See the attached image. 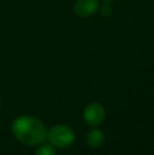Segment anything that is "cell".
Here are the masks:
<instances>
[{"mask_svg":"<svg viewBox=\"0 0 154 155\" xmlns=\"http://www.w3.org/2000/svg\"><path fill=\"white\" fill-rule=\"evenodd\" d=\"M12 132L14 137L27 146H37L47 138L48 131L39 119L29 115L17 117L12 123Z\"/></svg>","mask_w":154,"mask_h":155,"instance_id":"6da1fadb","label":"cell"},{"mask_svg":"<svg viewBox=\"0 0 154 155\" xmlns=\"http://www.w3.org/2000/svg\"><path fill=\"white\" fill-rule=\"evenodd\" d=\"M47 138L53 147L55 148H68L73 143L75 139L74 132L71 128L64 124H58L48 132Z\"/></svg>","mask_w":154,"mask_h":155,"instance_id":"7a4b0ae2","label":"cell"},{"mask_svg":"<svg viewBox=\"0 0 154 155\" xmlns=\"http://www.w3.org/2000/svg\"><path fill=\"white\" fill-rule=\"evenodd\" d=\"M106 116V111L100 104L92 102L88 104L84 111V121L89 126H98L103 121Z\"/></svg>","mask_w":154,"mask_h":155,"instance_id":"3957f363","label":"cell"},{"mask_svg":"<svg viewBox=\"0 0 154 155\" xmlns=\"http://www.w3.org/2000/svg\"><path fill=\"white\" fill-rule=\"evenodd\" d=\"M98 8L99 3L97 0H77L74 11L79 17H89L96 13Z\"/></svg>","mask_w":154,"mask_h":155,"instance_id":"277c9868","label":"cell"},{"mask_svg":"<svg viewBox=\"0 0 154 155\" xmlns=\"http://www.w3.org/2000/svg\"><path fill=\"white\" fill-rule=\"evenodd\" d=\"M105 141V135L98 129H94L91 130L87 135V143L90 146L91 148H98Z\"/></svg>","mask_w":154,"mask_h":155,"instance_id":"5b68a950","label":"cell"},{"mask_svg":"<svg viewBox=\"0 0 154 155\" xmlns=\"http://www.w3.org/2000/svg\"><path fill=\"white\" fill-rule=\"evenodd\" d=\"M35 155H56V151L51 143L50 145H42L36 150Z\"/></svg>","mask_w":154,"mask_h":155,"instance_id":"8992f818","label":"cell"},{"mask_svg":"<svg viewBox=\"0 0 154 155\" xmlns=\"http://www.w3.org/2000/svg\"><path fill=\"white\" fill-rule=\"evenodd\" d=\"M110 14H111V8H110L109 5L103 6V8H101V15L107 17V16H109Z\"/></svg>","mask_w":154,"mask_h":155,"instance_id":"52a82bcc","label":"cell"},{"mask_svg":"<svg viewBox=\"0 0 154 155\" xmlns=\"http://www.w3.org/2000/svg\"><path fill=\"white\" fill-rule=\"evenodd\" d=\"M103 1H105V2H108V3H109V2L113 1V0H103Z\"/></svg>","mask_w":154,"mask_h":155,"instance_id":"ba28073f","label":"cell"},{"mask_svg":"<svg viewBox=\"0 0 154 155\" xmlns=\"http://www.w3.org/2000/svg\"><path fill=\"white\" fill-rule=\"evenodd\" d=\"M0 107H1V102H0Z\"/></svg>","mask_w":154,"mask_h":155,"instance_id":"9c48e42d","label":"cell"}]
</instances>
